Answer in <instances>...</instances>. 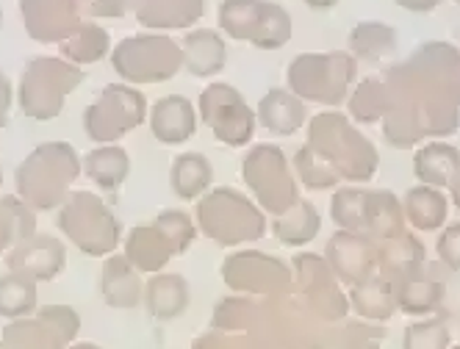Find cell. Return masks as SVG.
<instances>
[{"label":"cell","instance_id":"obj_1","mask_svg":"<svg viewBox=\"0 0 460 349\" xmlns=\"http://www.w3.org/2000/svg\"><path fill=\"white\" fill-rule=\"evenodd\" d=\"M308 147H314L339 172V178L369 180L377 170V153L372 142L364 134H358L349 119L333 111L319 114L311 122Z\"/></svg>","mask_w":460,"mask_h":349},{"label":"cell","instance_id":"obj_2","mask_svg":"<svg viewBox=\"0 0 460 349\" xmlns=\"http://www.w3.org/2000/svg\"><path fill=\"white\" fill-rule=\"evenodd\" d=\"M355 81V58L349 53H303L291 61L288 83L300 100L339 106Z\"/></svg>","mask_w":460,"mask_h":349},{"label":"cell","instance_id":"obj_3","mask_svg":"<svg viewBox=\"0 0 460 349\" xmlns=\"http://www.w3.org/2000/svg\"><path fill=\"white\" fill-rule=\"evenodd\" d=\"M219 25L227 37L275 50L291 39V17L272 0H222Z\"/></svg>","mask_w":460,"mask_h":349},{"label":"cell","instance_id":"obj_4","mask_svg":"<svg viewBox=\"0 0 460 349\" xmlns=\"http://www.w3.org/2000/svg\"><path fill=\"white\" fill-rule=\"evenodd\" d=\"M183 50L167 37H130L114 50V67L122 78L145 83L178 73Z\"/></svg>","mask_w":460,"mask_h":349},{"label":"cell","instance_id":"obj_5","mask_svg":"<svg viewBox=\"0 0 460 349\" xmlns=\"http://www.w3.org/2000/svg\"><path fill=\"white\" fill-rule=\"evenodd\" d=\"M244 178L258 192L261 203L275 214H286L297 203V183H294L286 158L278 147H258L244 161Z\"/></svg>","mask_w":460,"mask_h":349},{"label":"cell","instance_id":"obj_6","mask_svg":"<svg viewBox=\"0 0 460 349\" xmlns=\"http://www.w3.org/2000/svg\"><path fill=\"white\" fill-rule=\"evenodd\" d=\"M145 117V100L134 89L114 86L106 89L101 100H94L86 111V134L97 142H111L130 131Z\"/></svg>","mask_w":460,"mask_h":349},{"label":"cell","instance_id":"obj_7","mask_svg":"<svg viewBox=\"0 0 460 349\" xmlns=\"http://www.w3.org/2000/svg\"><path fill=\"white\" fill-rule=\"evenodd\" d=\"M200 222L203 228L211 231L214 236L222 231V225L230 222V236H227V244H236V241H244V239H258L264 233V216L255 205H250L247 200H242L236 192H227V188H219V192L206 200L200 205Z\"/></svg>","mask_w":460,"mask_h":349},{"label":"cell","instance_id":"obj_8","mask_svg":"<svg viewBox=\"0 0 460 349\" xmlns=\"http://www.w3.org/2000/svg\"><path fill=\"white\" fill-rule=\"evenodd\" d=\"M61 228L86 252H109L117 244V228L111 214L92 197H75L61 214Z\"/></svg>","mask_w":460,"mask_h":349},{"label":"cell","instance_id":"obj_9","mask_svg":"<svg viewBox=\"0 0 460 349\" xmlns=\"http://www.w3.org/2000/svg\"><path fill=\"white\" fill-rule=\"evenodd\" d=\"M203 117L214 125V134L227 144H244L252 134V111L236 89L211 86L203 92Z\"/></svg>","mask_w":460,"mask_h":349},{"label":"cell","instance_id":"obj_10","mask_svg":"<svg viewBox=\"0 0 460 349\" xmlns=\"http://www.w3.org/2000/svg\"><path fill=\"white\" fill-rule=\"evenodd\" d=\"M327 256L333 261V269L352 283H364L367 275L375 269V258H377L364 233H347V231L336 233Z\"/></svg>","mask_w":460,"mask_h":349},{"label":"cell","instance_id":"obj_11","mask_svg":"<svg viewBox=\"0 0 460 349\" xmlns=\"http://www.w3.org/2000/svg\"><path fill=\"white\" fill-rule=\"evenodd\" d=\"M12 264H14V272L28 280H45V277H53L64 266V249L58 241L40 236V239L20 244L12 256Z\"/></svg>","mask_w":460,"mask_h":349},{"label":"cell","instance_id":"obj_12","mask_svg":"<svg viewBox=\"0 0 460 349\" xmlns=\"http://www.w3.org/2000/svg\"><path fill=\"white\" fill-rule=\"evenodd\" d=\"M413 170H416V178L424 186L444 188V186H449L455 180V175L460 170V153L452 144H444V142L421 144L416 150V158H413Z\"/></svg>","mask_w":460,"mask_h":349},{"label":"cell","instance_id":"obj_13","mask_svg":"<svg viewBox=\"0 0 460 349\" xmlns=\"http://www.w3.org/2000/svg\"><path fill=\"white\" fill-rule=\"evenodd\" d=\"M153 134L167 142V144H178L186 142L194 134V111L191 103L186 98H161L153 109Z\"/></svg>","mask_w":460,"mask_h":349},{"label":"cell","instance_id":"obj_14","mask_svg":"<svg viewBox=\"0 0 460 349\" xmlns=\"http://www.w3.org/2000/svg\"><path fill=\"white\" fill-rule=\"evenodd\" d=\"M449 200L444 197L441 188L436 186H416L408 192L402 203V214L416 231H438L447 222Z\"/></svg>","mask_w":460,"mask_h":349},{"label":"cell","instance_id":"obj_15","mask_svg":"<svg viewBox=\"0 0 460 349\" xmlns=\"http://www.w3.org/2000/svg\"><path fill=\"white\" fill-rule=\"evenodd\" d=\"M183 61L194 75H214L225 67V39L219 31L200 28L191 31L183 42Z\"/></svg>","mask_w":460,"mask_h":349},{"label":"cell","instance_id":"obj_16","mask_svg":"<svg viewBox=\"0 0 460 349\" xmlns=\"http://www.w3.org/2000/svg\"><path fill=\"white\" fill-rule=\"evenodd\" d=\"M137 14L153 28H189L203 17V0H139Z\"/></svg>","mask_w":460,"mask_h":349},{"label":"cell","instance_id":"obj_17","mask_svg":"<svg viewBox=\"0 0 460 349\" xmlns=\"http://www.w3.org/2000/svg\"><path fill=\"white\" fill-rule=\"evenodd\" d=\"M349 48H352V58L377 65V61L388 58L397 50V31L377 20H364L349 31Z\"/></svg>","mask_w":460,"mask_h":349},{"label":"cell","instance_id":"obj_18","mask_svg":"<svg viewBox=\"0 0 460 349\" xmlns=\"http://www.w3.org/2000/svg\"><path fill=\"white\" fill-rule=\"evenodd\" d=\"M258 114H261V122L267 125V131L288 136V134H294L303 125L305 106H303V100L294 92L275 89V92L267 94L264 100H261V111Z\"/></svg>","mask_w":460,"mask_h":349},{"label":"cell","instance_id":"obj_19","mask_svg":"<svg viewBox=\"0 0 460 349\" xmlns=\"http://www.w3.org/2000/svg\"><path fill=\"white\" fill-rule=\"evenodd\" d=\"M172 252L170 239L161 233V228H137L130 233L128 241V261L139 266V269H158L167 256Z\"/></svg>","mask_w":460,"mask_h":349},{"label":"cell","instance_id":"obj_20","mask_svg":"<svg viewBox=\"0 0 460 349\" xmlns=\"http://www.w3.org/2000/svg\"><path fill=\"white\" fill-rule=\"evenodd\" d=\"M319 211L311 203H294L286 214H280V219L275 222V233L280 236L283 244H308L316 233H319Z\"/></svg>","mask_w":460,"mask_h":349},{"label":"cell","instance_id":"obj_21","mask_svg":"<svg viewBox=\"0 0 460 349\" xmlns=\"http://www.w3.org/2000/svg\"><path fill=\"white\" fill-rule=\"evenodd\" d=\"M388 109H391V92L388 83H383L380 78H364L349 98V111L360 122L383 119Z\"/></svg>","mask_w":460,"mask_h":349},{"label":"cell","instance_id":"obj_22","mask_svg":"<svg viewBox=\"0 0 460 349\" xmlns=\"http://www.w3.org/2000/svg\"><path fill=\"white\" fill-rule=\"evenodd\" d=\"M103 294L114 308H130L139 300L142 289H139V283L134 277V269L128 266V258H111L106 264Z\"/></svg>","mask_w":460,"mask_h":349},{"label":"cell","instance_id":"obj_23","mask_svg":"<svg viewBox=\"0 0 460 349\" xmlns=\"http://www.w3.org/2000/svg\"><path fill=\"white\" fill-rule=\"evenodd\" d=\"M211 183V164L203 155H181L172 167V188L178 197L194 200Z\"/></svg>","mask_w":460,"mask_h":349},{"label":"cell","instance_id":"obj_24","mask_svg":"<svg viewBox=\"0 0 460 349\" xmlns=\"http://www.w3.org/2000/svg\"><path fill=\"white\" fill-rule=\"evenodd\" d=\"M441 297V283L433 280V277H427L421 269L411 272L402 277V285H400V302L405 310L411 313H424V310H430Z\"/></svg>","mask_w":460,"mask_h":349},{"label":"cell","instance_id":"obj_25","mask_svg":"<svg viewBox=\"0 0 460 349\" xmlns=\"http://www.w3.org/2000/svg\"><path fill=\"white\" fill-rule=\"evenodd\" d=\"M86 172L106 188L119 186L128 175V155L119 147H101L86 158Z\"/></svg>","mask_w":460,"mask_h":349},{"label":"cell","instance_id":"obj_26","mask_svg":"<svg viewBox=\"0 0 460 349\" xmlns=\"http://www.w3.org/2000/svg\"><path fill=\"white\" fill-rule=\"evenodd\" d=\"M367 195L360 188H339L333 197V219L336 225L347 233H364L367 219Z\"/></svg>","mask_w":460,"mask_h":349},{"label":"cell","instance_id":"obj_27","mask_svg":"<svg viewBox=\"0 0 460 349\" xmlns=\"http://www.w3.org/2000/svg\"><path fill=\"white\" fill-rule=\"evenodd\" d=\"M34 302H37L34 280H28L17 272L0 280V313L4 316H25L28 310H34Z\"/></svg>","mask_w":460,"mask_h":349},{"label":"cell","instance_id":"obj_28","mask_svg":"<svg viewBox=\"0 0 460 349\" xmlns=\"http://www.w3.org/2000/svg\"><path fill=\"white\" fill-rule=\"evenodd\" d=\"M150 310L158 316H170L183 302V280L181 277H155L147 289Z\"/></svg>","mask_w":460,"mask_h":349},{"label":"cell","instance_id":"obj_29","mask_svg":"<svg viewBox=\"0 0 460 349\" xmlns=\"http://www.w3.org/2000/svg\"><path fill=\"white\" fill-rule=\"evenodd\" d=\"M297 172H300V178L311 188H327V186H336L339 183V172L331 164H327L314 147H308V144L297 155Z\"/></svg>","mask_w":460,"mask_h":349},{"label":"cell","instance_id":"obj_30","mask_svg":"<svg viewBox=\"0 0 460 349\" xmlns=\"http://www.w3.org/2000/svg\"><path fill=\"white\" fill-rule=\"evenodd\" d=\"M31 231H34V216H28V211L17 203H0V249L12 241L28 239Z\"/></svg>","mask_w":460,"mask_h":349},{"label":"cell","instance_id":"obj_31","mask_svg":"<svg viewBox=\"0 0 460 349\" xmlns=\"http://www.w3.org/2000/svg\"><path fill=\"white\" fill-rule=\"evenodd\" d=\"M449 333L441 322H421L405 333V349H447Z\"/></svg>","mask_w":460,"mask_h":349},{"label":"cell","instance_id":"obj_32","mask_svg":"<svg viewBox=\"0 0 460 349\" xmlns=\"http://www.w3.org/2000/svg\"><path fill=\"white\" fill-rule=\"evenodd\" d=\"M106 45H109V42H106V31L86 25V28L78 31V37L73 34V42L67 45V53H70L75 61H89V58H94V56H101V53L106 50Z\"/></svg>","mask_w":460,"mask_h":349},{"label":"cell","instance_id":"obj_33","mask_svg":"<svg viewBox=\"0 0 460 349\" xmlns=\"http://www.w3.org/2000/svg\"><path fill=\"white\" fill-rule=\"evenodd\" d=\"M355 302L360 310H367L369 316H388L391 313V300L385 294V285L380 280L364 283L355 294Z\"/></svg>","mask_w":460,"mask_h":349},{"label":"cell","instance_id":"obj_34","mask_svg":"<svg viewBox=\"0 0 460 349\" xmlns=\"http://www.w3.org/2000/svg\"><path fill=\"white\" fill-rule=\"evenodd\" d=\"M158 228H161V233H164V236L170 239L172 249H183V247H189V244H191L194 231H191V225H189V219H186L183 214H178V211L161 214Z\"/></svg>","mask_w":460,"mask_h":349},{"label":"cell","instance_id":"obj_35","mask_svg":"<svg viewBox=\"0 0 460 349\" xmlns=\"http://www.w3.org/2000/svg\"><path fill=\"white\" fill-rule=\"evenodd\" d=\"M438 258L449 269L460 272V222H455V225H449L441 233V239H438Z\"/></svg>","mask_w":460,"mask_h":349},{"label":"cell","instance_id":"obj_36","mask_svg":"<svg viewBox=\"0 0 460 349\" xmlns=\"http://www.w3.org/2000/svg\"><path fill=\"white\" fill-rule=\"evenodd\" d=\"M397 4L408 12H430L441 4V0H397Z\"/></svg>","mask_w":460,"mask_h":349},{"label":"cell","instance_id":"obj_37","mask_svg":"<svg viewBox=\"0 0 460 349\" xmlns=\"http://www.w3.org/2000/svg\"><path fill=\"white\" fill-rule=\"evenodd\" d=\"M449 188H452V200H455V205L460 208V170H457L455 180L449 183Z\"/></svg>","mask_w":460,"mask_h":349},{"label":"cell","instance_id":"obj_38","mask_svg":"<svg viewBox=\"0 0 460 349\" xmlns=\"http://www.w3.org/2000/svg\"><path fill=\"white\" fill-rule=\"evenodd\" d=\"M305 4H308L311 9H331V6L339 4V0H305Z\"/></svg>","mask_w":460,"mask_h":349},{"label":"cell","instance_id":"obj_39","mask_svg":"<svg viewBox=\"0 0 460 349\" xmlns=\"http://www.w3.org/2000/svg\"><path fill=\"white\" fill-rule=\"evenodd\" d=\"M455 4H457V6H460V0H455Z\"/></svg>","mask_w":460,"mask_h":349}]
</instances>
